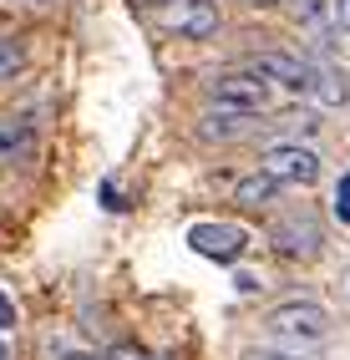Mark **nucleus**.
<instances>
[{"label":"nucleus","instance_id":"7","mask_svg":"<svg viewBox=\"0 0 350 360\" xmlns=\"http://www.w3.org/2000/svg\"><path fill=\"white\" fill-rule=\"evenodd\" d=\"M264 173L279 178V183H299L305 188V183L320 178V158L310 148H299V142H279V148L264 153Z\"/></svg>","mask_w":350,"mask_h":360},{"label":"nucleus","instance_id":"19","mask_svg":"<svg viewBox=\"0 0 350 360\" xmlns=\"http://www.w3.org/2000/svg\"><path fill=\"white\" fill-rule=\"evenodd\" d=\"M254 6H279V0H254Z\"/></svg>","mask_w":350,"mask_h":360},{"label":"nucleus","instance_id":"13","mask_svg":"<svg viewBox=\"0 0 350 360\" xmlns=\"http://www.w3.org/2000/svg\"><path fill=\"white\" fill-rule=\"evenodd\" d=\"M244 360H305V355L285 350V345H259V350H244Z\"/></svg>","mask_w":350,"mask_h":360},{"label":"nucleus","instance_id":"11","mask_svg":"<svg viewBox=\"0 0 350 360\" xmlns=\"http://www.w3.org/2000/svg\"><path fill=\"white\" fill-rule=\"evenodd\" d=\"M310 97H315L320 107H345V102H350V86H345V77H340L335 66H315Z\"/></svg>","mask_w":350,"mask_h":360},{"label":"nucleus","instance_id":"21","mask_svg":"<svg viewBox=\"0 0 350 360\" xmlns=\"http://www.w3.org/2000/svg\"><path fill=\"white\" fill-rule=\"evenodd\" d=\"M31 6H41V0H31Z\"/></svg>","mask_w":350,"mask_h":360},{"label":"nucleus","instance_id":"4","mask_svg":"<svg viewBox=\"0 0 350 360\" xmlns=\"http://www.w3.org/2000/svg\"><path fill=\"white\" fill-rule=\"evenodd\" d=\"M249 71H254V77H264L269 86H279V91H299V97H310V82H315V61H299L290 51H259V56H249Z\"/></svg>","mask_w":350,"mask_h":360},{"label":"nucleus","instance_id":"15","mask_svg":"<svg viewBox=\"0 0 350 360\" xmlns=\"http://www.w3.org/2000/svg\"><path fill=\"white\" fill-rule=\"evenodd\" d=\"M107 360H162V355H153V350H143V345H112Z\"/></svg>","mask_w":350,"mask_h":360},{"label":"nucleus","instance_id":"14","mask_svg":"<svg viewBox=\"0 0 350 360\" xmlns=\"http://www.w3.org/2000/svg\"><path fill=\"white\" fill-rule=\"evenodd\" d=\"M335 219L350 224V173H340V183H335Z\"/></svg>","mask_w":350,"mask_h":360},{"label":"nucleus","instance_id":"17","mask_svg":"<svg viewBox=\"0 0 350 360\" xmlns=\"http://www.w3.org/2000/svg\"><path fill=\"white\" fill-rule=\"evenodd\" d=\"M330 20L340 31H350V0H330Z\"/></svg>","mask_w":350,"mask_h":360},{"label":"nucleus","instance_id":"20","mask_svg":"<svg viewBox=\"0 0 350 360\" xmlns=\"http://www.w3.org/2000/svg\"><path fill=\"white\" fill-rule=\"evenodd\" d=\"M0 360H11V350H6V345H0Z\"/></svg>","mask_w":350,"mask_h":360},{"label":"nucleus","instance_id":"12","mask_svg":"<svg viewBox=\"0 0 350 360\" xmlns=\"http://www.w3.org/2000/svg\"><path fill=\"white\" fill-rule=\"evenodd\" d=\"M26 71V51L11 41V36H0V82H11V77H20Z\"/></svg>","mask_w":350,"mask_h":360},{"label":"nucleus","instance_id":"10","mask_svg":"<svg viewBox=\"0 0 350 360\" xmlns=\"http://www.w3.org/2000/svg\"><path fill=\"white\" fill-rule=\"evenodd\" d=\"M279 178H269V173H249V178H239L233 183V203H244V208H264V203H274L279 198Z\"/></svg>","mask_w":350,"mask_h":360},{"label":"nucleus","instance_id":"16","mask_svg":"<svg viewBox=\"0 0 350 360\" xmlns=\"http://www.w3.org/2000/svg\"><path fill=\"white\" fill-rule=\"evenodd\" d=\"M6 330H15V304H11V295L0 290V335Z\"/></svg>","mask_w":350,"mask_h":360},{"label":"nucleus","instance_id":"8","mask_svg":"<svg viewBox=\"0 0 350 360\" xmlns=\"http://www.w3.org/2000/svg\"><path fill=\"white\" fill-rule=\"evenodd\" d=\"M36 142H41L36 117H26V112L0 117V167H20V162H31Z\"/></svg>","mask_w":350,"mask_h":360},{"label":"nucleus","instance_id":"3","mask_svg":"<svg viewBox=\"0 0 350 360\" xmlns=\"http://www.w3.org/2000/svg\"><path fill=\"white\" fill-rule=\"evenodd\" d=\"M153 15H157V31L183 36V41H208L219 31V6L214 0H157Z\"/></svg>","mask_w":350,"mask_h":360},{"label":"nucleus","instance_id":"5","mask_svg":"<svg viewBox=\"0 0 350 360\" xmlns=\"http://www.w3.org/2000/svg\"><path fill=\"white\" fill-rule=\"evenodd\" d=\"M188 249H193V254H203V259L228 264V259H244L249 233H244L239 224H214V219H203V224H193V229H188Z\"/></svg>","mask_w":350,"mask_h":360},{"label":"nucleus","instance_id":"2","mask_svg":"<svg viewBox=\"0 0 350 360\" xmlns=\"http://www.w3.org/2000/svg\"><path fill=\"white\" fill-rule=\"evenodd\" d=\"M208 102H214V107H228V112L259 117V112H269V102H274V86L244 66V71H223V77L208 82Z\"/></svg>","mask_w":350,"mask_h":360},{"label":"nucleus","instance_id":"1","mask_svg":"<svg viewBox=\"0 0 350 360\" xmlns=\"http://www.w3.org/2000/svg\"><path fill=\"white\" fill-rule=\"evenodd\" d=\"M264 330L285 350H315V345L330 340V309L315 304V300H285L264 315Z\"/></svg>","mask_w":350,"mask_h":360},{"label":"nucleus","instance_id":"18","mask_svg":"<svg viewBox=\"0 0 350 360\" xmlns=\"http://www.w3.org/2000/svg\"><path fill=\"white\" fill-rule=\"evenodd\" d=\"M61 360H107V355H91V350H66Z\"/></svg>","mask_w":350,"mask_h":360},{"label":"nucleus","instance_id":"9","mask_svg":"<svg viewBox=\"0 0 350 360\" xmlns=\"http://www.w3.org/2000/svg\"><path fill=\"white\" fill-rule=\"evenodd\" d=\"M249 132H254V117L249 112H228V107L208 112L198 122V137H208V142H228V137H249Z\"/></svg>","mask_w":350,"mask_h":360},{"label":"nucleus","instance_id":"6","mask_svg":"<svg viewBox=\"0 0 350 360\" xmlns=\"http://www.w3.org/2000/svg\"><path fill=\"white\" fill-rule=\"evenodd\" d=\"M269 244H274L279 259H315L320 244H325V233H320L315 219H305V213H290V219H279V224L269 229Z\"/></svg>","mask_w":350,"mask_h":360}]
</instances>
